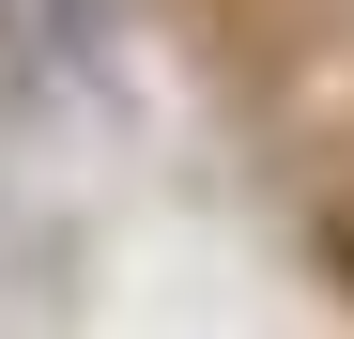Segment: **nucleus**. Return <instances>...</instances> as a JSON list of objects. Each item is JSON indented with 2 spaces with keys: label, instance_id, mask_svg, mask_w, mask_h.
<instances>
[{
  "label": "nucleus",
  "instance_id": "nucleus-1",
  "mask_svg": "<svg viewBox=\"0 0 354 339\" xmlns=\"http://www.w3.org/2000/svg\"><path fill=\"white\" fill-rule=\"evenodd\" d=\"M339 277H354V232H339Z\"/></svg>",
  "mask_w": 354,
  "mask_h": 339
}]
</instances>
